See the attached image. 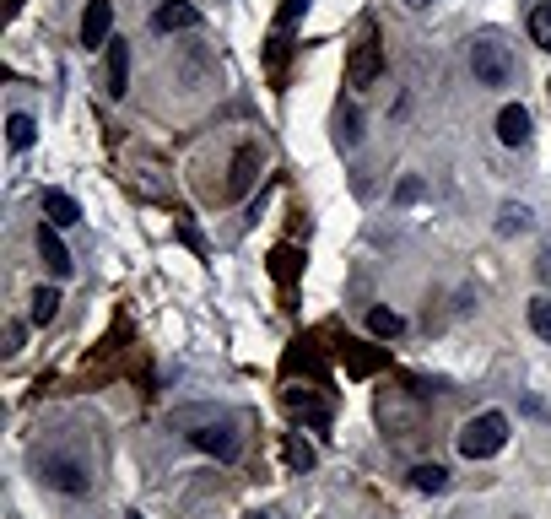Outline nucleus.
<instances>
[{"label": "nucleus", "instance_id": "20e7f679", "mask_svg": "<svg viewBox=\"0 0 551 519\" xmlns=\"http://www.w3.org/2000/svg\"><path fill=\"white\" fill-rule=\"evenodd\" d=\"M384 76V49L379 38H362V44H352V55H346V87H373Z\"/></svg>", "mask_w": 551, "mask_h": 519}, {"label": "nucleus", "instance_id": "412c9836", "mask_svg": "<svg viewBox=\"0 0 551 519\" xmlns=\"http://www.w3.org/2000/svg\"><path fill=\"white\" fill-rule=\"evenodd\" d=\"M530 330H535L541 341H551V298H535V303H530Z\"/></svg>", "mask_w": 551, "mask_h": 519}, {"label": "nucleus", "instance_id": "7ed1b4c3", "mask_svg": "<svg viewBox=\"0 0 551 519\" xmlns=\"http://www.w3.org/2000/svg\"><path fill=\"white\" fill-rule=\"evenodd\" d=\"M38 476L55 492H65V498H82L87 492V465L71 460V455H38Z\"/></svg>", "mask_w": 551, "mask_h": 519}, {"label": "nucleus", "instance_id": "6ab92c4d", "mask_svg": "<svg viewBox=\"0 0 551 519\" xmlns=\"http://www.w3.org/2000/svg\"><path fill=\"white\" fill-rule=\"evenodd\" d=\"M298 249H287V244H281L276 249V255H271V271H276V282H292V276H298Z\"/></svg>", "mask_w": 551, "mask_h": 519}, {"label": "nucleus", "instance_id": "423d86ee", "mask_svg": "<svg viewBox=\"0 0 551 519\" xmlns=\"http://www.w3.org/2000/svg\"><path fill=\"white\" fill-rule=\"evenodd\" d=\"M260 168H265V152L260 146H238L233 152V168H227V195H249L254 190V179H260Z\"/></svg>", "mask_w": 551, "mask_h": 519}, {"label": "nucleus", "instance_id": "a878e982", "mask_svg": "<svg viewBox=\"0 0 551 519\" xmlns=\"http://www.w3.org/2000/svg\"><path fill=\"white\" fill-rule=\"evenodd\" d=\"M130 519H136V514H130Z\"/></svg>", "mask_w": 551, "mask_h": 519}, {"label": "nucleus", "instance_id": "dca6fc26", "mask_svg": "<svg viewBox=\"0 0 551 519\" xmlns=\"http://www.w3.org/2000/svg\"><path fill=\"white\" fill-rule=\"evenodd\" d=\"M368 330H373L379 341H395L400 330H406V319H400L395 309H368Z\"/></svg>", "mask_w": 551, "mask_h": 519}, {"label": "nucleus", "instance_id": "4468645a", "mask_svg": "<svg viewBox=\"0 0 551 519\" xmlns=\"http://www.w3.org/2000/svg\"><path fill=\"white\" fill-rule=\"evenodd\" d=\"M28 314H33V325H55V314H60V287H38Z\"/></svg>", "mask_w": 551, "mask_h": 519}, {"label": "nucleus", "instance_id": "0eeeda50", "mask_svg": "<svg viewBox=\"0 0 551 519\" xmlns=\"http://www.w3.org/2000/svg\"><path fill=\"white\" fill-rule=\"evenodd\" d=\"M190 444L206 449V455H217V460H238V444H244V438L233 433V422H206V428L190 433Z\"/></svg>", "mask_w": 551, "mask_h": 519}, {"label": "nucleus", "instance_id": "f3484780", "mask_svg": "<svg viewBox=\"0 0 551 519\" xmlns=\"http://www.w3.org/2000/svg\"><path fill=\"white\" fill-rule=\"evenodd\" d=\"M497 233H503V238L530 233V206H514V201H508L503 211H497Z\"/></svg>", "mask_w": 551, "mask_h": 519}, {"label": "nucleus", "instance_id": "39448f33", "mask_svg": "<svg viewBox=\"0 0 551 519\" xmlns=\"http://www.w3.org/2000/svg\"><path fill=\"white\" fill-rule=\"evenodd\" d=\"M114 0H87L82 11V49H109L114 44Z\"/></svg>", "mask_w": 551, "mask_h": 519}, {"label": "nucleus", "instance_id": "393cba45", "mask_svg": "<svg viewBox=\"0 0 551 519\" xmlns=\"http://www.w3.org/2000/svg\"><path fill=\"white\" fill-rule=\"evenodd\" d=\"M249 519H271V514H249Z\"/></svg>", "mask_w": 551, "mask_h": 519}, {"label": "nucleus", "instance_id": "aec40b11", "mask_svg": "<svg viewBox=\"0 0 551 519\" xmlns=\"http://www.w3.org/2000/svg\"><path fill=\"white\" fill-rule=\"evenodd\" d=\"M287 465H292V471H308V465H314V444L292 433V438H287Z\"/></svg>", "mask_w": 551, "mask_h": 519}, {"label": "nucleus", "instance_id": "5701e85b", "mask_svg": "<svg viewBox=\"0 0 551 519\" xmlns=\"http://www.w3.org/2000/svg\"><path fill=\"white\" fill-rule=\"evenodd\" d=\"M362 141V119H357V109H346L341 114V146H357Z\"/></svg>", "mask_w": 551, "mask_h": 519}, {"label": "nucleus", "instance_id": "2eb2a0df", "mask_svg": "<svg viewBox=\"0 0 551 519\" xmlns=\"http://www.w3.org/2000/svg\"><path fill=\"white\" fill-rule=\"evenodd\" d=\"M530 44L546 49L551 55V0H541V6H530Z\"/></svg>", "mask_w": 551, "mask_h": 519}, {"label": "nucleus", "instance_id": "4be33fe9", "mask_svg": "<svg viewBox=\"0 0 551 519\" xmlns=\"http://www.w3.org/2000/svg\"><path fill=\"white\" fill-rule=\"evenodd\" d=\"M308 11V0H281V11H276V33H287V28H298V17Z\"/></svg>", "mask_w": 551, "mask_h": 519}, {"label": "nucleus", "instance_id": "f257e3e1", "mask_svg": "<svg viewBox=\"0 0 551 519\" xmlns=\"http://www.w3.org/2000/svg\"><path fill=\"white\" fill-rule=\"evenodd\" d=\"M454 444H460L465 460H492L497 449L508 444V417H503V411H481V417H470L465 428H460Z\"/></svg>", "mask_w": 551, "mask_h": 519}, {"label": "nucleus", "instance_id": "9d476101", "mask_svg": "<svg viewBox=\"0 0 551 519\" xmlns=\"http://www.w3.org/2000/svg\"><path fill=\"white\" fill-rule=\"evenodd\" d=\"M38 255H44V265L55 276H71V265H76L71 249L60 244V228H49V222H38Z\"/></svg>", "mask_w": 551, "mask_h": 519}, {"label": "nucleus", "instance_id": "9b49d317", "mask_svg": "<svg viewBox=\"0 0 551 519\" xmlns=\"http://www.w3.org/2000/svg\"><path fill=\"white\" fill-rule=\"evenodd\" d=\"M38 206H44L49 228H76V222H82V206H76L65 190H44V195H38Z\"/></svg>", "mask_w": 551, "mask_h": 519}, {"label": "nucleus", "instance_id": "1a4fd4ad", "mask_svg": "<svg viewBox=\"0 0 551 519\" xmlns=\"http://www.w3.org/2000/svg\"><path fill=\"white\" fill-rule=\"evenodd\" d=\"M152 28L157 33H184V28H200V11L190 0H163V6L152 11Z\"/></svg>", "mask_w": 551, "mask_h": 519}, {"label": "nucleus", "instance_id": "f8f14e48", "mask_svg": "<svg viewBox=\"0 0 551 519\" xmlns=\"http://www.w3.org/2000/svg\"><path fill=\"white\" fill-rule=\"evenodd\" d=\"M103 87H109V98H125L130 87V44H109V76H103Z\"/></svg>", "mask_w": 551, "mask_h": 519}, {"label": "nucleus", "instance_id": "a211bd4d", "mask_svg": "<svg viewBox=\"0 0 551 519\" xmlns=\"http://www.w3.org/2000/svg\"><path fill=\"white\" fill-rule=\"evenodd\" d=\"M411 487H416V492H443V487H449V471H443V465H416V471H411Z\"/></svg>", "mask_w": 551, "mask_h": 519}, {"label": "nucleus", "instance_id": "f03ea898", "mask_svg": "<svg viewBox=\"0 0 551 519\" xmlns=\"http://www.w3.org/2000/svg\"><path fill=\"white\" fill-rule=\"evenodd\" d=\"M470 71L481 87H508L514 82V55L497 38H470Z\"/></svg>", "mask_w": 551, "mask_h": 519}, {"label": "nucleus", "instance_id": "b1692460", "mask_svg": "<svg viewBox=\"0 0 551 519\" xmlns=\"http://www.w3.org/2000/svg\"><path fill=\"white\" fill-rule=\"evenodd\" d=\"M406 6H416V11H427V6H438V0H406Z\"/></svg>", "mask_w": 551, "mask_h": 519}, {"label": "nucleus", "instance_id": "ddd939ff", "mask_svg": "<svg viewBox=\"0 0 551 519\" xmlns=\"http://www.w3.org/2000/svg\"><path fill=\"white\" fill-rule=\"evenodd\" d=\"M6 141H11V152H28V146L38 141L33 114H11V119H6Z\"/></svg>", "mask_w": 551, "mask_h": 519}, {"label": "nucleus", "instance_id": "6e6552de", "mask_svg": "<svg viewBox=\"0 0 551 519\" xmlns=\"http://www.w3.org/2000/svg\"><path fill=\"white\" fill-rule=\"evenodd\" d=\"M535 125H530V109L524 103H503V114H497V141L503 146H530Z\"/></svg>", "mask_w": 551, "mask_h": 519}, {"label": "nucleus", "instance_id": "bb28decb", "mask_svg": "<svg viewBox=\"0 0 551 519\" xmlns=\"http://www.w3.org/2000/svg\"><path fill=\"white\" fill-rule=\"evenodd\" d=\"M546 87H551V82H546Z\"/></svg>", "mask_w": 551, "mask_h": 519}]
</instances>
